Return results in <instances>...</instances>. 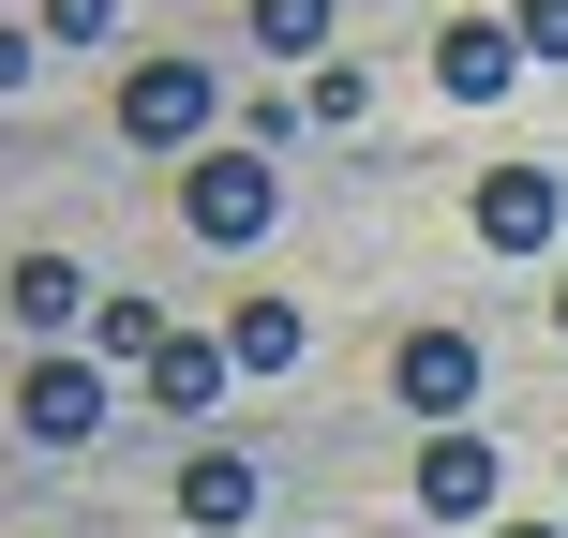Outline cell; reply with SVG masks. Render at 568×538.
Instances as JSON below:
<instances>
[{
    "instance_id": "6da1fadb",
    "label": "cell",
    "mask_w": 568,
    "mask_h": 538,
    "mask_svg": "<svg viewBox=\"0 0 568 538\" xmlns=\"http://www.w3.org/2000/svg\"><path fill=\"white\" fill-rule=\"evenodd\" d=\"M180 225H195L210 255H255V240L284 225V180H270V150H255V135L195 150V165H180Z\"/></svg>"
},
{
    "instance_id": "7a4b0ae2",
    "label": "cell",
    "mask_w": 568,
    "mask_h": 538,
    "mask_svg": "<svg viewBox=\"0 0 568 538\" xmlns=\"http://www.w3.org/2000/svg\"><path fill=\"white\" fill-rule=\"evenodd\" d=\"M419 509L434 524H509V449L479 419H434L419 434Z\"/></svg>"
},
{
    "instance_id": "3957f363",
    "label": "cell",
    "mask_w": 568,
    "mask_h": 538,
    "mask_svg": "<svg viewBox=\"0 0 568 538\" xmlns=\"http://www.w3.org/2000/svg\"><path fill=\"white\" fill-rule=\"evenodd\" d=\"M120 135L195 165V150H210V75H195V60H135V75H120Z\"/></svg>"
},
{
    "instance_id": "277c9868",
    "label": "cell",
    "mask_w": 568,
    "mask_h": 538,
    "mask_svg": "<svg viewBox=\"0 0 568 538\" xmlns=\"http://www.w3.org/2000/svg\"><path fill=\"white\" fill-rule=\"evenodd\" d=\"M16 419H30V449H90V434H105V359H30Z\"/></svg>"
},
{
    "instance_id": "5b68a950",
    "label": "cell",
    "mask_w": 568,
    "mask_h": 538,
    "mask_svg": "<svg viewBox=\"0 0 568 538\" xmlns=\"http://www.w3.org/2000/svg\"><path fill=\"white\" fill-rule=\"evenodd\" d=\"M389 389H404V419H464V404H479V344H464V329H404L389 344Z\"/></svg>"
},
{
    "instance_id": "8992f818",
    "label": "cell",
    "mask_w": 568,
    "mask_h": 538,
    "mask_svg": "<svg viewBox=\"0 0 568 538\" xmlns=\"http://www.w3.org/2000/svg\"><path fill=\"white\" fill-rule=\"evenodd\" d=\"M464 225H479L494 255H554V225H568V195H554L539 165H494L479 195H464Z\"/></svg>"
},
{
    "instance_id": "52a82bcc",
    "label": "cell",
    "mask_w": 568,
    "mask_h": 538,
    "mask_svg": "<svg viewBox=\"0 0 568 538\" xmlns=\"http://www.w3.org/2000/svg\"><path fill=\"white\" fill-rule=\"evenodd\" d=\"M509 75H524V30L509 16H449V30H434V90H449V105H494Z\"/></svg>"
},
{
    "instance_id": "ba28073f",
    "label": "cell",
    "mask_w": 568,
    "mask_h": 538,
    "mask_svg": "<svg viewBox=\"0 0 568 538\" xmlns=\"http://www.w3.org/2000/svg\"><path fill=\"white\" fill-rule=\"evenodd\" d=\"M270 509V479H255V449H195L180 464V524H210V538H240Z\"/></svg>"
},
{
    "instance_id": "9c48e42d",
    "label": "cell",
    "mask_w": 568,
    "mask_h": 538,
    "mask_svg": "<svg viewBox=\"0 0 568 538\" xmlns=\"http://www.w3.org/2000/svg\"><path fill=\"white\" fill-rule=\"evenodd\" d=\"M225 344H195V329H165V359H150V404H165V419H210V404H225Z\"/></svg>"
},
{
    "instance_id": "30bf717a",
    "label": "cell",
    "mask_w": 568,
    "mask_h": 538,
    "mask_svg": "<svg viewBox=\"0 0 568 538\" xmlns=\"http://www.w3.org/2000/svg\"><path fill=\"white\" fill-rule=\"evenodd\" d=\"M90 359H105V374H150V359H165V300H90Z\"/></svg>"
},
{
    "instance_id": "8fae6325",
    "label": "cell",
    "mask_w": 568,
    "mask_h": 538,
    "mask_svg": "<svg viewBox=\"0 0 568 538\" xmlns=\"http://www.w3.org/2000/svg\"><path fill=\"white\" fill-rule=\"evenodd\" d=\"M90 314V270L75 255H16V329H75Z\"/></svg>"
},
{
    "instance_id": "7c38bea8",
    "label": "cell",
    "mask_w": 568,
    "mask_h": 538,
    "mask_svg": "<svg viewBox=\"0 0 568 538\" xmlns=\"http://www.w3.org/2000/svg\"><path fill=\"white\" fill-rule=\"evenodd\" d=\"M300 344H314V329H300L284 300H240V314H225V359H240V374H300Z\"/></svg>"
},
{
    "instance_id": "4fadbf2b",
    "label": "cell",
    "mask_w": 568,
    "mask_h": 538,
    "mask_svg": "<svg viewBox=\"0 0 568 538\" xmlns=\"http://www.w3.org/2000/svg\"><path fill=\"white\" fill-rule=\"evenodd\" d=\"M270 60H329V0H240Z\"/></svg>"
},
{
    "instance_id": "5bb4252c",
    "label": "cell",
    "mask_w": 568,
    "mask_h": 538,
    "mask_svg": "<svg viewBox=\"0 0 568 538\" xmlns=\"http://www.w3.org/2000/svg\"><path fill=\"white\" fill-rule=\"evenodd\" d=\"M300 120H329V135L374 120V75H359V60H314V75H300Z\"/></svg>"
},
{
    "instance_id": "9a60e30c",
    "label": "cell",
    "mask_w": 568,
    "mask_h": 538,
    "mask_svg": "<svg viewBox=\"0 0 568 538\" xmlns=\"http://www.w3.org/2000/svg\"><path fill=\"white\" fill-rule=\"evenodd\" d=\"M30 30H45V45H105L120 0H30Z\"/></svg>"
},
{
    "instance_id": "2e32d148",
    "label": "cell",
    "mask_w": 568,
    "mask_h": 538,
    "mask_svg": "<svg viewBox=\"0 0 568 538\" xmlns=\"http://www.w3.org/2000/svg\"><path fill=\"white\" fill-rule=\"evenodd\" d=\"M509 30H524V60H568V0H524Z\"/></svg>"
},
{
    "instance_id": "e0dca14e",
    "label": "cell",
    "mask_w": 568,
    "mask_h": 538,
    "mask_svg": "<svg viewBox=\"0 0 568 538\" xmlns=\"http://www.w3.org/2000/svg\"><path fill=\"white\" fill-rule=\"evenodd\" d=\"M30 75H45V60H30V30L0 16V90H30Z\"/></svg>"
},
{
    "instance_id": "ac0fdd59",
    "label": "cell",
    "mask_w": 568,
    "mask_h": 538,
    "mask_svg": "<svg viewBox=\"0 0 568 538\" xmlns=\"http://www.w3.org/2000/svg\"><path fill=\"white\" fill-rule=\"evenodd\" d=\"M494 538H568V524H494Z\"/></svg>"
},
{
    "instance_id": "d6986e66",
    "label": "cell",
    "mask_w": 568,
    "mask_h": 538,
    "mask_svg": "<svg viewBox=\"0 0 568 538\" xmlns=\"http://www.w3.org/2000/svg\"><path fill=\"white\" fill-rule=\"evenodd\" d=\"M554 329H568V284H554Z\"/></svg>"
},
{
    "instance_id": "ffe728a7",
    "label": "cell",
    "mask_w": 568,
    "mask_h": 538,
    "mask_svg": "<svg viewBox=\"0 0 568 538\" xmlns=\"http://www.w3.org/2000/svg\"><path fill=\"white\" fill-rule=\"evenodd\" d=\"M0 16H16V0H0Z\"/></svg>"
}]
</instances>
